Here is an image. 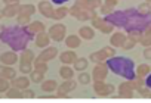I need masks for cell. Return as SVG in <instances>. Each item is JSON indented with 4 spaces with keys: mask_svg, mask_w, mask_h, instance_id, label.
<instances>
[{
    "mask_svg": "<svg viewBox=\"0 0 151 103\" xmlns=\"http://www.w3.org/2000/svg\"><path fill=\"white\" fill-rule=\"evenodd\" d=\"M30 38L31 34L25 28H19V27H8L0 31V40L9 44L14 50H22L30 41Z\"/></svg>",
    "mask_w": 151,
    "mask_h": 103,
    "instance_id": "cell-1",
    "label": "cell"
},
{
    "mask_svg": "<svg viewBox=\"0 0 151 103\" xmlns=\"http://www.w3.org/2000/svg\"><path fill=\"white\" fill-rule=\"evenodd\" d=\"M107 66L110 68V71H113L114 74H117L123 78H127V80L135 78V63L129 58H124V56L110 58L107 60Z\"/></svg>",
    "mask_w": 151,
    "mask_h": 103,
    "instance_id": "cell-2",
    "label": "cell"
},
{
    "mask_svg": "<svg viewBox=\"0 0 151 103\" xmlns=\"http://www.w3.org/2000/svg\"><path fill=\"white\" fill-rule=\"evenodd\" d=\"M14 59H15L14 53H5V55L2 56V60H5L6 63H12V62H14Z\"/></svg>",
    "mask_w": 151,
    "mask_h": 103,
    "instance_id": "cell-3",
    "label": "cell"
},
{
    "mask_svg": "<svg viewBox=\"0 0 151 103\" xmlns=\"http://www.w3.org/2000/svg\"><path fill=\"white\" fill-rule=\"evenodd\" d=\"M145 85H147L148 88H151V74H150V75L145 78Z\"/></svg>",
    "mask_w": 151,
    "mask_h": 103,
    "instance_id": "cell-4",
    "label": "cell"
},
{
    "mask_svg": "<svg viewBox=\"0 0 151 103\" xmlns=\"http://www.w3.org/2000/svg\"><path fill=\"white\" fill-rule=\"evenodd\" d=\"M6 87H8V84H6V82L2 80V78H0V91H2V90H5Z\"/></svg>",
    "mask_w": 151,
    "mask_h": 103,
    "instance_id": "cell-5",
    "label": "cell"
},
{
    "mask_svg": "<svg viewBox=\"0 0 151 103\" xmlns=\"http://www.w3.org/2000/svg\"><path fill=\"white\" fill-rule=\"evenodd\" d=\"M53 3H56V5H61V3H65V2H68V0H52Z\"/></svg>",
    "mask_w": 151,
    "mask_h": 103,
    "instance_id": "cell-6",
    "label": "cell"
},
{
    "mask_svg": "<svg viewBox=\"0 0 151 103\" xmlns=\"http://www.w3.org/2000/svg\"><path fill=\"white\" fill-rule=\"evenodd\" d=\"M0 30H2V27H0Z\"/></svg>",
    "mask_w": 151,
    "mask_h": 103,
    "instance_id": "cell-7",
    "label": "cell"
}]
</instances>
